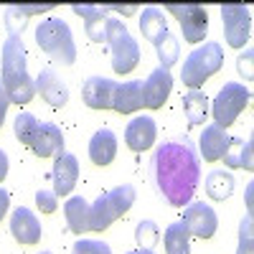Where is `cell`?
I'll return each instance as SVG.
<instances>
[{"label":"cell","mask_w":254,"mask_h":254,"mask_svg":"<svg viewBox=\"0 0 254 254\" xmlns=\"http://www.w3.org/2000/svg\"><path fill=\"white\" fill-rule=\"evenodd\" d=\"M150 176L171 206H188L201 181V158L186 137L165 140L150 158Z\"/></svg>","instance_id":"cell-1"},{"label":"cell","mask_w":254,"mask_h":254,"mask_svg":"<svg viewBox=\"0 0 254 254\" xmlns=\"http://www.w3.org/2000/svg\"><path fill=\"white\" fill-rule=\"evenodd\" d=\"M3 87L15 104H28L36 94V84L26 71V46L20 36H8L3 44Z\"/></svg>","instance_id":"cell-2"},{"label":"cell","mask_w":254,"mask_h":254,"mask_svg":"<svg viewBox=\"0 0 254 254\" xmlns=\"http://www.w3.org/2000/svg\"><path fill=\"white\" fill-rule=\"evenodd\" d=\"M36 44L41 46V51H46L54 61L64 64V66H71L76 61V44L71 28L64 18H46L36 26Z\"/></svg>","instance_id":"cell-3"},{"label":"cell","mask_w":254,"mask_h":254,"mask_svg":"<svg viewBox=\"0 0 254 254\" xmlns=\"http://www.w3.org/2000/svg\"><path fill=\"white\" fill-rule=\"evenodd\" d=\"M221 66H224V49L219 44H214V41H208V44H203L188 54V59L183 61L181 81L188 89H201Z\"/></svg>","instance_id":"cell-4"},{"label":"cell","mask_w":254,"mask_h":254,"mask_svg":"<svg viewBox=\"0 0 254 254\" xmlns=\"http://www.w3.org/2000/svg\"><path fill=\"white\" fill-rule=\"evenodd\" d=\"M132 203H135V188L130 183H122V186L112 188L110 193L99 196L89 206V229L92 231H104L115 219L127 214V211L132 208Z\"/></svg>","instance_id":"cell-5"},{"label":"cell","mask_w":254,"mask_h":254,"mask_svg":"<svg viewBox=\"0 0 254 254\" xmlns=\"http://www.w3.org/2000/svg\"><path fill=\"white\" fill-rule=\"evenodd\" d=\"M112 49V69L115 74H130L140 64V46L135 36L127 31V26L117 18L107 20V38H104Z\"/></svg>","instance_id":"cell-6"},{"label":"cell","mask_w":254,"mask_h":254,"mask_svg":"<svg viewBox=\"0 0 254 254\" xmlns=\"http://www.w3.org/2000/svg\"><path fill=\"white\" fill-rule=\"evenodd\" d=\"M249 99H252L249 87H244V84H239V81H226L224 87L219 89V94L208 102L211 104V115H214V120H216L214 125L224 127V130L229 125H234L237 117L244 112V107L249 104Z\"/></svg>","instance_id":"cell-7"},{"label":"cell","mask_w":254,"mask_h":254,"mask_svg":"<svg viewBox=\"0 0 254 254\" xmlns=\"http://www.w3.org/2000/svg\"><path fill=\"white\" fill-rule=\"evenodd\" d=\"M165 10H171L183 31V38L188 44H201L208 33V13L198 3H168Z\"/></svg>","instance_id":"cell-8"},{"label":"cell","mask_w":254,"mask_h":254,"mask_svg":"<svg viewBox=\"0 0 254 254\" xmlns=\"http://www.w3.org/2000/svg\"><path fill=\"white\" fill-rule=\"evenodd\" d=\"M221 20H224V33L226 44L231 49H244L252 33V10L244 3H224L221 5Z\"/></svg>","instance_id":"cell-9"},{"label":"cell","mask_w":254,"mask_h":254,"mask_svg":"<svg viewBox=\"0 0 254 254\" xmlns=\"http://www.w3.org/2000/svg\"><path fill=\"white\" fill-rule=\"evenodd\" d=\"M183 224L188 229L190 237H198V239H211L219 229V219H216V211L211 208L203 201L196 203H188L183 211Z\"/></svg>","instance_id":"cell-10"},{"label":"cell","mask_w":254,"mask_h":254,"mask_svg":"<svg viewBox=\"0 0 254 254\" xmlns=\"http://www.w3.org/2000/svg\"><path fill=\"white\" fill-rule=\"evenodd\" d=\"M64 145H66V140H64L61 127H56L54 122H38V130L28 145V150L38 158H59L64 153Z\"/></svg>","instance_id":"cell-11"},{"label":"cell","mask_w":254,"mask_h":254,"mask_svg":"<svg viewBox=\"0 0 254 254\" xmlns=\"http://www.w3.org/2000/svg\"><path fill=\"white\" fill-rule=\"evenodd\" d=\"M171 89H173V76H171V71L163 69V66L153 69L150 76L142 81V107H147V110H160L163 104H165V99H168V94H171Z\"/></svg>","instance_id":"cell-12"},{"label":"cell","mask_w":254,"mask_h":254,"mask_svg":"<svg viewBox=\"0 0 254 254\" xmlns=\"http://www.w3.org/2000/svg\"><path fill=\"white\" fill-rule=\"evenodd\" d=\"M115 89L117 84L107 76H89L84 81V89H81V97H84V104L92 110H112V99H115Z\"/></svg>","instance_id":"cell-13"},{"label":"cell","mask_w":254,"mask_h":254,"mask_svg":"<svg viewBox=\"0 0 254 254\" xmlns=\"http://www.w3.org/2000/svg\"><path fill=\"white\" fill-rule=\"evenodd\" d=\"M54 193L56 196H66L74 190L76 181H79V160L76 155L71 153H61L56 160H54Z\"/></svg>","instance_id":"cell-14"},{"label":"cell","mask_w":254,"mask_h":254,"mask_svg":"<svg viewBox=\"0 0 254 254\" xmlns=\"http://www.w3.org/2000/svg\"><path fill=\"white\" fill-rule=\"evenodd\" d=\"M155 135H158L155 120L147 117V115H142V117H135L130 125H127V130H125V142H127V147H130V150L142 153V150H147V147H153Z\"/></svg>","instance_id":"cell-15"},{"label":"cell","mask_w":254,"mask_h":254,"mask_svg":"<svg viewBox=\"0 0 254 254\" xmlns=\"http://www.w3.org/2000/svg\"><path fill=\"white\" fill-rule=\"evenodd\" d=\"M36 92L44 97L51 107H64V104L69 102V89L66 84H64V79L54 71V69H41V74L36 76Z\"/></svg>","instance_id":"cell-16"},{"label":"cell","mask_w":254,"mask_h":254,"mask_svg":"<svg viewBox=\"0 0 254 254\" xmlns=\"http://www.w3.org/2000/svg\"><path fill=\"white\" fill-rule=\"evenodd\" d=\"M10 234L20 244H36L41 239V221L36 219L33 211L26 206H18L10 216Z\"/></svg>","instance_id":"cell-17"},{"label":"cell","mask_w":254,"mask_h":254,"mask_svg":"<svg viewBox=\"0 0 254 254\" xmlns=\"http://www.w3.org/2000/svg\"><path fill=\"white\" fill-rule=\"evenodd\" d=\"M71 10L84 18V31H87V38L94 41V44H102L107 38V10L104 8H97V5H81V3H74Z\"/></svg>","instance_id":"cell-18"},{"label":"cell","mask_w":254,"mask_h":254,"mask_svg":"<svg viewBox=\"0 0 254 254\" xmlns=\"http://www.w3.org/2000/svg\"><path fill=\"white\" fill-rule=\"evenodd\" d=\"M226 130L219 125H208L203 127V132H201V140H198V158H203L206 163H214V160H221L224 150H226Z\"/></svg>","instance_id":"cell-19"},{"label":"cell","mask_w":254,"mask_h":254,"mask_svg":"<svg viewBox=\"0 0 254 254\" xmlns=\"http://www.w3.org/2000/svg\"><path fill=\"white\" fill-rule=\"evenodd\" d=\"M115 155H117V135L110 127H102L89 140V158L94 165H110Z\"/></svg>","instance_id":"cell-20"},{"label":"cell","mask_w":254,"mask_h":254,"mask_svg":"<svg viewBox=\"0 0 254 254\" xmlns=\"http://www.w3.org/2000/svg\"><path fill=\"white\" fill-rule=\"evenodd\" d=\"M112 110L120 115H130L142 110V81H125L117 84L115 99H112Z\"/></svg>","instance_id":"cell-21"},{"label":"cell","mask_w":254,"mask_h":254,"mask_svg":"<svg viewBox=\"0 0 254 254\" xmlns=\"http://www.w3.org/2000/svg\"><path fill=\"white\" fill-rule=\"evenodd\" d=\"M252 137L242 140V137H229L226 140V150H224V163L229 168H244V171H252L254 168V160H252Z\"/></svg>","instance_id":"cell-22"},{"label":"cell","mask_w":254,"mask_h":254,"mask_svg":"<svg viewBox=\"0 0 254 254\" xmlns=\"http://www.w3.org/2000/svg\"><path fill=\"white\" fill-rule=\"evenodd\" d=\"M64 216H66V226L74 234H84L89 231V203L84 196H71L64 203Z\"/></svg>","instance_id":"cell-23"},{"label":"cell","mask_w":254,"mask_h":254,"mask_svg":"<svg viewBox=\"0 0 254 254\" xmlns=\"http://www.w3.org/2000/svg\"><path fill=\"white\" fill-rule=\"evenodd\" d=\"M208 97L206 92L201 89H190L183 94V112H186V120L188 125H201L206 117H208Z\"/></svg>","instance_id":"cell-24"},{"label":"cell","mask_w":254,"mask_h":254,"mask_svg":"<svg viewBox=\"0 0 254 254\" xmlns=\"http://www.w3.org/2000/svg\"><path fill=\"white\" fill-rule=\"evenodd\" d=\"M140 31L142 36L150 41V44H158V41L168 33V23H165V15L158 8H145L140 15Z\"/></svg>","instance_id":"cell-25"},{"label":"cell","mask_w":254,"mask_h":254,"mask_svg":"<svg viewBox=\"0 0 254 254\" xmlns=\"http://www.w3.org/2000/svg\"><path fill=\"white\" fill-rule=\"evenodd\" d=\"M165 252L168 254H188L190 252V234L183 221H173L171 226L165 229Z\"/></svg>","instance_id":"cell-26"},{"label":"cell","mask_w":254,"mask_h":254,"mask_svg":"<svg viewBox=\"0 0 254 254\" xmlns=\"http://www.w3.org/2000/svg\"><path fill=\"white\" fill-rule=\"evenodd\" d=\"M206 186V193L214 198V201H224L231 196V190H234V176L226 173V171H211L203 181Z\"/></svg>","instance_id":"cell-27"},{"label":"cell","mask_w":254,"mask_h":254,"mask_svg":"<svg viewBox=\"0 0 254 254\" xmlns=\"http://www.w3.org/2000/svg\"><path fill=\"white\" fill-rule=\"evenodd\" d=\"M155 46V54H158V59H160V66L163 69H171L173 66V64L178 61V38L171 33V31H168L160 41H158V44H153Z\"/></svg>","instance_id":"cell-28"},{"label":"cell","mask_w":254,"mask_h":254,"mask_svg":"<svg viewBox=\"0 0 254 254\" xmlns=\"http://www.w3.org/2000/svg\"><path fill=\"white\" fill-rule=\"evenodd\" d=\"M13 130H15L18 142L28 147V145H31V140H33V135H36V130H38V120H36L31 112H18Z\"/></svg>","instance_id":"cell-29"},{"label":"cell","mask_w":254,"mask_h":254,"mask_svg":"<svg viewBox=\"0 0 254 254\" xmlns=\"http://www.w3.org/2000/svg\"><path fill=\"white\" fill-rule=\"evenodd\" d=\"M135 242L140 244V249H153L158 242H160V229L155 221H140L137 229H135Z\"/></svg>","instance_id":"cell-30"},{"label":"cell","mask_w":254,"mask_h":254,"mask_svg":"<svg viewBox=\"0 0 254 254\" xmlns=\"http://www.w3.org/2000/svg\"><path fill=\"white\" fill-rule=\"evenodd\" d=\"M237 254H254V224L252 214H247L239 224V249Z\"/></svg>","instance_id":"cell-31"},{"label":"cell","mask_w":254,"mask_h":254,"mask_svg":"<svg viewBox=\"0 0 254 254\" xmlns=\"http://www.w3.org/2000/svg\"><path fill=\"white\" fill-rule=\"evenodd\" d=\"M74 254H112L107 242H99V239H76L74 242Z\"/></svg>","instance_id":"cell-32"},{"label":"cell","mask_w":254,"mask_h":254,"mask_svg":"<svg viewBox=\"0 0 254 254\" xmlns=\"http://www.w3.org/2000/svg\"><path fill=\"white\" fill-rule=\"evenodd\" d=\"M36 206L41 214H54V211L59 208V196L54 193V190H36Z\"/></svg>","instance_id":"cell-33"},{"label":"cell","mask_w":254,"mask_h":254,"mask_svg":"<svg viewBox=\"0 0 254 254\" xmlns=\"http://www.w3.org/2000/svg\"><path fill=\"white\" fill-rule=\"evenodd\" d=\"M237 69H239V74H242L247 81H252V76H254V71H252V51H244V54L239 56Z\"/></svg>","instance_id":"cell-34"},{"label":"cell","mask_w":254,"mask_h":254,"mask_svg":"<svg viewBox=\"0 0 254 254\" xmlns=\"http://www.w3.org/2000/svg\"><path fill=\"white\" fill-rule=\"evenodd\" d=\"M8 107H10V97H8V92H5V87H3V81H0V127H3V122H5Z\"/></svg>","instance_id":"cell-35"},{"label":"cell","mask_w":254,"mask_h":254,"mask_svg":"<svg viewBox=\"0 0 254 254\" xmlns=\"http://www.w3.org/2000/svg\"><path fill=\"white\" fill-rule=\"evenodd\" d=\"M8 206H10V193H8L5 188H0V221H3V216H5Z\"/></svg>","instance_id":"cell-36"},{"label":"cell","mask_w":254,"mask_h":254,"mask_svg":"<svg viewBox=\"0 0 254 254\" xmlns=\"http://www.w3.org/2000/svg\"><path fill=\"white\" fill-rule=\"evenodd\" d=\"M5 176H8V155H5V150H0V181Z\"/></svg>","instance_id":"cell-37"},{"label":"cell","mask_w":254,"mask_h":254,"mask_svg":"<svg viewBox=\"0 0 254 254\" xmlns=\"http://www.w3.org/2000/svg\"><path fill=\"white\" fill-rule=\"evenodd\" d=\"M252 190H254V186L249 183V186H247V206H249V214H252Z\"/></svg>","instance_id":"cell-38"},{"label":"cell","mask_w":254,"mask_h":254,"mask_svg":"<svg viewBox=\"0 0 254 254\" xmlns=\"http://www.w3.org/2000/svg\"><path fill=\"white\" fill-rule=\"evenodd\" d=\"M127 254H155L153 249H135V252H127Z\"/></svg>","instance_id":"cell-39"},{"label":"cell","mask_w":254,"mask_h":254,"mask_svg":"<svg viewBox=\"0 0 254 254\" xmlns=\"http://www.w3.org/2000/svg\"><path fill=\"white\" fill-rule=\"evenodd\" d=\"M41 254H51V252H41Z\"/></svg>","instance_id":"cell-40"}]
</instances>
